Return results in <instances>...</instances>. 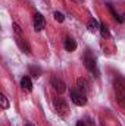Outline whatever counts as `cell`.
<instances>
[{"instance_id":"cell-1","label":"cell","mask_w":125,"mask_h":126,"mask_svg":"<svg viewBox=\"0 0 125 126\" xmlns=\"http://www.w3.org/2000/svg\"><path fill=\"white\" fill-rule=\"evenodd\" d=\"M113 90H115V97L116 101L121 107L125 109V78L118 75L113 79Z\"/></svg>"},{"instance_id":"cell-2","label":"cell","mask_w":125,"mask_h":126,"mask_svg":"<svg viewBox=\"0 0 125 126\" xmlns=\"http://www.w3.org/2000/svg\"><path fill=\"white\" fill-rule=\"evenodd\" d=\"M71 101L75 106L83 107V106L87 104V94L83 93V91H80L78 88H74V90H71Z\"/></svg>"},{"instance_id":"cell-3","label":"cell","mask_w":125,"mask_h":126,"mask_svg":"<svg viewBox=\"0 0 125 126\" xmlns=\"http://www.w3.org/2000/svg\"><path fill=\"white\" fill-rule=\"evenodd\" d=\"M84 64H85V67L93 73V76H99V70H97V63H96V59H94V56L90 53V50H87L85 51V54H84Z\"/></svg>"},{"instance_id":"cell-4","label":"cell","mask_w":125,"mask_h":126,"mask_svg":"<svg viewBox=\"0 0 125 126\" xmlns=\"http://www.w3.org/2000/svg\"><path fill=\"white\" fill-rule=\"evenodd\" d=\"M53 104H55V110L58 111V114H59V116H66V114H68L69 107H68V103H66L63 98L56 97V98L53 100Z\"/></svg>"},{"instance_id":"cell-5","label":"cell","mask_w":125,"mask_h":126,"mask_svg":"<svg viewBox=\"0 0 125 126\" xmlns=\"http://www.w3.org/2000/svg\"><path fill=\"white\" fill-rule=\"evenodd\" d=\"M50 85L53 87V90H55L58 94H63V93H65V90H66L65 82H63L59 76H53V78L50 79Z\"/></svg>"},{"instance_id":"cell-6","label":"cell","mask_w":125,"mask_h":126,"mask_svg":"<svg viewBox=\"0 0 125 126\" xmlns=\"http://www.w3.org/2000/svg\"><path fill=\"white\" fill-rule=\"evenodd\" d=\"M44 25H46L44 16H43L40 12H37V13L34 15V30H35V31H41V30L44 28Z\"/></svg>"},{"instance_id":"cell-7","label":"cell","mask_w":125,"mask_h":126,"mask_svg":"<svg viewBox=\"0 0 125 126\" xmlns=\"http://www.w3.org/2000/svg\"><path fill=\"white\" fill-rule=\"evenodd\" d=\"M77 87H78L80 91H83V93H85V94L90 91V82H88L85 78H78V79H77Z\"/></svg>"},{"instance_id":"cell-8","label":"cell","mask_w":125,"mask_h":126,"mask_svg":"<svg viewBox=\"0 0 125 126\" xmlns=\"http://www.w3.org/2000/svg\"><path fill=\"white\" fill-rule=\"evenodd\" d=\"M63 47L66 51H75L77 50V41L71 37H66L65 41H63Z\"/></svg>"},{"instance_id":"cell-9","label":"cell","mask_w":125,"mask_h":126,"mask_svg":"<svg viewBox=\"0 0 125 126\" xmlns=\"http://www.w3.org/2000/svg\"><path fill=\"white\" fill-rule=\"evenodd\" d=\"M16 44L19 46V48L25 53V54H31V48H30V46H28V43L25 41V40H22L19 35H16Z\"/></svg>"},{"instance_id":"cell-10","label":"cell","mask_w":125,"mask_h":126,"mask_svg":"<svg viewBox=\"0 0 125 126\" xmlns=\"http://www.w3.org/2000/svg\"><path fill=\"white\" fill-rule=\"evenodd\" d=\"M21 87H22L25 91L31 93V91H32V82H31V79H30L28 76H24V78L21 79Z\"/></svg>"},{"instance_id":"cell-11","label":"cell","mask_w":125,"mask_h":126,"mask_svg":"<svg viewBox=\"0 0 125 126\" xmlns=\"http://www.w3.org/2000/svg\"><path fill=\"white\" fill-rule=\"evenodd\" d=\"M87 28H88L90 32H97L99 30H100V24H99L94 18H91V19L87 22Z\"/></svg>"},{"instance_id":"cell-12","label":"cell","mask_w":125,"mask_h":126,"mask_svg":"<svg viewBox=\"0 0 125 126\" xmlns=\"http://www.w3.org/2000/svg\"><path fill=\"white\" fill-rule=\"evenodd\" d=\"M106 6H107V9L110 10V13H112V16H113V19H115V21H118V22H124V18H122V16H121V15H119V13H118L116 10H115V7H113V4H110V3H107Z\"/></svg>"},{"instance_id":"cell-13","label":"cell","mask_w":125,"mask_h":126,"mask_svg":"<svg viewBox=\"0 0 125 126\" xmlns=\"http://www.w3.org/2000/svg\"><path fill=\"white\" fill-rule=\"evenodd\" d=\"M0 101H1V109H4V110L9 109V100H7V97L3 94V93L0 94Z\"/></svg>"},{"instance_id":"cell-14","label":"cell","mask_w":125,"mask_h":126,"mask_svg":"<svg viewBox=\"0 0 125 126\" xmlns=\"http://www.w3.org/2000/svg\"><path fill=\"white\" fill-rule=\"evenodd\" d=\"M30 72L32 73V76H35V78H38L41 75V69L38 66H30Z\"/></svg>"},{"instance_id":"cell-15","label":"cell","mask_w":125,"mask_h":126,"mask_svg":"<svg viewBox=\"0 0 125 126\" xmlns=\"http://www.w3.org/2000/svg\"><path fill=\"white\" fill-rule=\"evenodd\" d=\"M99 31L102 32L103 37H109V30H107L106 24H100V30H99Z\"/></svg>"},{"instance_id":"cell-16","label":"cell","mask_w":125,"mask_h":126,"mask_svg":"<svg viewBox=\"0 0 125 126\" xmlns=\"http://www.w3.org/2000/svg\"><path fill=\"white\" fill-rule=\"evenodd\" d=\"M53 16H55V21H58V22H63L65 21V16H63L61 12H55Z\"/></svg>"},{"instance_id":"cell-17","label":"cell","mask_w":125,"mask_h":126,"mask_svg":"<svg viewBox=\"0 0 125 126\" xmlns=\"http://www.w3.org/2000/svg\"><path fill=\"white\" fill-rule=\"evenodd\" d=\"M13 31H15L16 35H21V34H22V30H21V27H19L18 24H13Z\"/></svg>"},{"instance_id":"cell-18","label":"cell","mask_w":125,"mask_h":126,"mask_svg":"<svg viewBox=\"0 0 125 126\" xmlns=\"http://www.w3.org/2000/svg\"><path fill=\"white\" fill-rule=\"evenodd\" d=\"M77 126H87V125H85L84 120H78V122H77Z\"/></svg>"},{"instance_id":"cell-19","label":"cell","mask_w":125,"mask_h":126,"mask_svg":"<svg viewBox=\"0 0 125 126\" xmlns=\"http://www.w3.org/2000/svg\"><path fill=\"white\" fill-rule=\"evenodd\" d=\"M75 1H83V0H75Z\"/></svg>"},{"instance_id":"cell-20","label":"cell","mask_w":125,"mask_h":126,"mask_svg":"<svg viewBox=\"0 0 125 126\" xmlns=\"http://www.w3.org/2000/svg\"><path fill=\"white\" fill-rule=\"evenodd\" d=\"M27 126H32V125H30V123H28V125H27Z\"/></svg>"}]
</instances>
